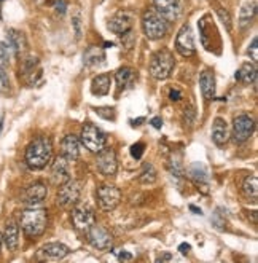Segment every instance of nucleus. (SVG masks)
I'll return each mask as SVG.
<instances>
[{
	"label": "nucleus",
	"mask_w": 258,
	"mask_h": 263,
	"mask_svg": "<svg viewBox=\"0 0 258 263\" xmlns=\"http://www.w3.org/2000/svg\"><path fill=\"white\" fill-rule=\"evenodd\" d=\"M53 155V144L48 137H37L26 148V163L32 169L45 167Z\"/></svg>",
	"instance_id": "nucleus-1"
},
{
	"label": "nucleus",
	"mask_w": 258,
	"mask_h": 263,
	"mask_svg": "<svg viewBox=\"0 0 258 263\" xmlns=\"http://www.w3.org/2000/svg\"><path fill=\"white\" fill-rule=\"evenodd\" d=\"M48 225V215L43 209H27L21 214V228L29 238L43 235Z\"/></svg>",
	"instance_id": "nucleus-2"
},
{
	"label": "nucleus",
	"mask_w": 258,
	"mask_h": 263,
	"mask_svg": "<svg viewBox=\"0 0 258 263\" xmlns=\"http://www.w3.org/2000/svg\"><path fill=\"white\" fill-rule=\"evenodd\" d=\"M175 66L174 54L169 50L156 51L150 61V73L156 80H166Z\"/></svg>",
	"instance_id": "nucleus-3"
},
{
	"label": "nucleus",
	"mask_w": 258,
	"mask_h": 263,
	"mask_svg": "<svg viewBox=\"0 0 258 263\" xmlns=\"http://www.w3.org/2000/svg\"><path fill=\"white\" fill-rule=\"evenodd\" d=\"M142 27H144V34L150 40L163 39L166 35V32H168V24H166V20L156 10H148L144 13Z\"/></svg>",
	"instance_id": "nucleus-4"
},
{
	"label": "nucleus",
	"mask_w": 258,
	"mask_h": 263,
	"mask_svg": "<svg viewBox=\"0 0 258 263\" xmlns=\"http://www.w3.org/2000/svg\"><path fill=\"white\" fill-rule=\"evenodd\" d=\"M82 144L89 152L97 153L105 147V144H107V137H105L102 129H99L97 126L88 123V125H85L82 129Z\"/></svg>",
	"instance_id": "nucleus-5"
},
{
	"label": "nucleus",
	"mask_w": 258,
	"mask_h": 263,
	"mask_svg": "<svg viewBox=\"0 0 258 263\" xmlns=\"http://www.w3.org/2000/svg\"><path fill=\"white\" fill-rule=\"evenodd\" d=\"M82 196V182L69 179L61 185V189L57 192V204L63 208H70L73 204L78 203V199Z\"/></svg>",
	"instance_id": "nucleus-6"
},
{
	"label": "nucleus",
	"mask_w": 258,
	"mask_h": 263,
	"mask_svg": "<svg viewBox=\"0 0 258 263\" xmlns=\"http://www.w3.org/2000/svg\"><path fill=\"white\" fill-rule=\"evenodd\" d=\"M255 131V121L249 115H237L233 121V141L236 144L247 142Z\"/></svg>",
	"instance_id": "nucleus-7"
},
{
	"label": "nucleus",
	"mask_w": 258,
	"mask_h": 263,
	"mask_svg": "<svg viewBox=\"0 0 258 263\" xmlns=\"http://www.w3.org/2000/svg\"><path fill=\"white\" fill-rule=\"evenodd\" d=\"M175 50L184 58H191L196 53L194 35H193V30H191L190 24H184L180 27L177 39H175Z\"/></svg>",
	"instance_id": "nucleus-8"
},
{
	"label": "nucleus",
	"mask_w": 258,
	"mask_h": 263,
	"mask_svg": "<svg viewBox=\"0 0 258 263\" xmlns=\"http://www.w3.org/2000/svg\"><path fill=\"white\" fill-rule=\"evenodd\" d=\"M96 198L102 211H113L120 204L121 192L115 185H101L96 190Z\"/></svg>",
	"instance_id": "nucleus-9"
},
{
	"label": "nucleus",
	"mask_w": 258,
	"mask_h": 263,
	"mask_svg": "<svg viewBox=\"0 0 258 263\" xmlns=\"http://www.w3.org/2000/svg\"><path fill=\"white\" fill-rule=\"evenodd\" d=\"M96 167L97 171L105 176L110 177L115 176L116 169H118V161H116V153L112 148H102L101 152H97V158H96Z\"/></svg>",
	"instance_id": "nucleus-10"
},
{
	"label": "nucleus",
	"mask_w": 258,
	"mask_h": 263,
	"mask_svg": "<svg viewBox=\"0 0 258 263\" xmlns=\"http://www.w3.org/2000/svg\"><path fill=\"white\" fill-rule=\"evenodd\" d=\"M88 233V241L89 244L94 247V249H99V251H105V249H110L112 247V235L109 233L107 230L104 227H99V225H91V228L86 231Z\"/></svg>",
	"instance_id": "nucleus-11"
},
{
	"label": "nucleus",
	"mask_w": 258,
	"mask_h": 263,
	"mask_svg": "<svg viewBox=\"0 0 258 263\" xmlns=\"http://www.w3.org/2000/svg\"><path fill=\"white\" fill-rule=\"evenodd\" d=\"M21 75L23 79L26 80L27 85L34 86L40 82L42 79V69L38 64V59L34 56H29L23 61V66H21Z\"/></svg>",
	"instance_id": "nucleus-12"
},
{
	"label": "nucleus",
	"mask_w": 258,
	"mask_h": 263,
	"mask_svg": "<svg viewBox=\"0 0 258 263\" xmlns=\"http://www.w3.org/2000/svg\"><path fill=\"white\" fill-rule=\"evenodd\" d=\"M72 222L77 230L88 231L91 225H94V212L88 206H77L72 211Z\"/></svg>",
	"instance_id": "nucleus-13"
},
{
	"label": "nucleus",
	"mask_w": 258,
	"mask_h": 263,
	"mask_svg": "<svg viewBox=\"0 0 258 263\" xmlns=\"http://www.w3.org/2000/svg\"><path fill=\"white\" fill-rule=\"evenodd\" d=\"M132 23H134V16L129 11H118L113 18H110L109 21V29L115 34L125 35L132 29Z\"/></svg>",
	"instance_id": "nucleus-14"
},
{
	"label": "nucleus",
	"mask_w": 258,
	"mask_h": 263,
	"mask_svg": "<svg viewBox=\"0 0 258 263\" xmlns=\"http://www.w3.org/2000/svg\"><path fill=\"white\" fill-rule=\"evenodd\" d=\"M155 10L161 14L166 21H175L180 14L182 2L178 0H153Z\"/></svg>",
	"instance_id": "nucleus-15"
},
{
	"label": "nucleus",
	"mask_w": 258,
	"mask_h": 263,
	"mask_svg": "<svg viewBox=\"0 0 258 263\" xmlns=\"http://www.w3.org/2000/svg\"><path fill=\"white\" fill-rule=\"evenodd\" d=\"M51 177L56 185H63L64 182H67L70 179V164L66 157L56 158V161L53 163V167H51Z\"/></svg>",
	"instance_id": "nucleus-16"
},
{
	"label": "nucleus",
	"mask_w": 258,
	"mask_h": 263,
	"mask_svg": "<svg viewBox=\"0 0 258 263\" xmlns=\"http://www.w3.org/2000/svg\"><path fill=\"white\" fill-rule=\"evenodd\" d=\"M48 195V189L47 185L42 183V182H35L32 183L30 187L26 190V195H24V203L29 204V206H35V204H40L42 201L47 198Z\"/></svg>",
	"instance_id": "nucleus-17"
},
{
	"label": "nucleus",
	"mask_w": 258,
	"mask_h": 263,
	"mask_svg": "<svg viewBox=\"0 0 258 263\" xmlns=\"http://www.w3.org/2000/svg\"><path fill=\"white\" fill-rule=\"evenodd\" d=\"M38 254L45 258L61 260V258H64L70 254V249L63 242H48L42 247V249L38 251Z\"/></svg>",
	"instance_id": "nucleus-18"
},
{
	"label": "nucleus",
	"mask_w": 258,
	"mask_h": 263,
	"mask_svg": "<svg viewBox=\"0 0 258 263\" xmlns=\"http://www.w3.org/2000/svg\"><path fill=\"white\" fill-rule=\"evenodd\" d=\"M228 123L225 121V118L217 117L214 120V125H212V141H214L215 145L222 147L228 142Z\"/></svg>",
	"instance_id": "nucleus-19"
},
{
	"label": "nucleus",
	"mask_w": 258,
	"mask_h": 263,
	"mask_svg": "<svg viewBox=\"0 0 258 263\" xmlns=\"http://www.w3.org/2000/svg\"><path fill=\"white\" fill-rule=\"evenodd\" d=\"M61 150H63V157H66L69 161H73L80 157V141L73 134H69L61 142Z\"/></svg>",
	"instance_id": "nucleus-20"
},
{
	"label": "nucleus",
	"mask_w": 258,
	"mask_h": 263,
	"mask_svg": "<svg viewBox=\"0 0 258 263\" xmlns=\"http://www.w3.org/2000/svg\"><path fill=\"white\" fill-rule=\"evenodd\" d=\"M8 247V251H16L19 246V227L14 220H8L5 225L4 238H2Z\"/></svg>",
	"instance_id": "nucleus-21"
},
{
	"label": "nucleus",
	"mask_w": 258,
	"mask_h": 263,
	"mask_svg": "<svg viewBox=\"0 0 258 263\" xmlns=\"http://www.w3.org/2000/svg\"><path fill=\"white\" fill-rule=\"evenodd\" d=\"M8 46L13 48V51L16 53L18 56L23 54L27 48V40H26V35L21 32V30H16V29H10L8 32Z\"/></svg>",
	"instance_id": "nucleus-22"
},
{
	"label": "nucleus",
	"mask_w": 258,
	"mask_h": 263,
	"mask_svg": "<svg viewBox=\"0 0 258 263\" xmlns=\"http://www.w3.org/2000/svg\"><path fill=\"white\" fill-rule=\"evenodd\" d=\"M190 177L193 179V182L198 185V187H203L204 192H207L209 187V174L207 169L203 163H194L190 167Z\"/></svg>",
	"instance_id": "nucleus-23"
},
{
	"label": "nucleus",
	"mask_w": 258,
	"mask_h": 263,
	"mask_svg": "<svg viewBox=\"0 0 258 263\" xmlns=\"http://www.w3.org/2000/svg\"><path fill=\"white\" fill-rule=\"evenodd\" d=\"M200 86L203 91V96L206 99H214L215 98V77L212 72L204 70L200 77Z\"/></svg>",
	"instance_id": "nucleus-24"
},
{
	"label": "nucleus",
	"mask_w": 258,
	"mask_h": 263,
	"mask_svg": "<svg viewBox=\"0 0 258 263\" xmlns=\"http://www.w3.org/2000/svg\"><path fill=\"white\" fill-rule=\"evenodd\" d=\"M110 83L112 79L109 73H101L93 79V83H91V91L96 96H105L110 91Z\"/></svg>",
	"instance_id": "nucleus-25"
},
{
	"label": "nucleus",
	"mask_w": 258,
	"mask_h": 263,
	"mask_svg": "<svg viewBox=\"0 0 258 263\" xmlns=\"http://www.w3.org/2000/svg\"><path fill=\"white\" fill-rule=\"evenodd\" d=\"M234 79L242 82L244 85H250V83H255L256 82V67L246 63V64H242L241 69L236 72L234 75Z\"/></svg>",
	"instance_id": "nucleus-26"
},
{
	"label": "nucleus",
	"mask_w": 258,
	"mask_h": 263,
	"mask_svg": "<svg viewBox=\"0 0 258 263\" xmlns=\"http://www.w3.org/2000/svg\"><path fill=\"white\" fill-rule=\"evenodd\" d=\"M104 59H105V53H104L102 48H97V46H89V48L83 54V63L88 67L101 64Z\"/></svg>",
	"instance_id": "nucleus-27"
},
{
	"label": "nucleus",
	"mask_w": 258,
	"mask_h": 263,
	"mask_svg": "<svg viewBox=\"0 0 258 263\" xmlns=\"http://www.w3.org/2000/svg\"><path fill=\"white\" fill-rule=\"evenodd\" d=\"M115 79H116V83L120 88H128L132 85V82L135 79V70H132L131 67H121L116 72Z\"/></svg>",
	"instance_id": "nucleus-28"
},
{
	"label": "nucleus",
	"mask_w": 258,
	"mask_h": 263,
	"mask_svg": "<svg viewBox=\"0 0 258 263\" xmlns=\"http://www.w3.org/2000/svg\"><path fill=\"white\" fill-rule=\"evenodd\" d=\"M242 190H244L246 196L256 201L258 198V179L256 176H249L246 180H244V185H242Z\"/></svg>",
	"instance_id": "nucleus-29"
},
{
	"label": "nucleus",
	"mask_w": 258,
	"mask_h": 263,
	"mask_svg": "<svg viewBox=\"0 0 258 263\" xmlns=\"http://www.w3.org/2000/svg\"><path fill=\"white\" fill-rule=\"evenodd\" d=\"M255 13H256V5L255 4H247L246 7H242V10H241V14H239V24H241V27L244 29V27H247L250 23H252V20H253V16H255Z\"/></svg>",
	"instance_id": "nucleus-30"
},
{
	"label": "nucleus",
	"mask_w": 258,
	"mask_h": 263,
	"mask_svg": "<svg viewBox=\"0 0 258 263\" xmlns=\"http://www.w3.org/2000/svg\"><path fill=\"white\" fill-rule=\"evenodd\" d=\"M141 183L144 185H150L156 182V169L151 163H145L144 167H142V173H141V177H139Z\"/></svg>",
	"instance_id": "nucleus-31"
},
{
	"label": "nucleus",
	"mask_w": 258,
	"mask_h": 263,
	"mask_svg": "<svg viewBox=\"0 0 258 263\" xmlns=\"http://www.w3.org/2000/svg\"><path fill=\"white\" fill-rule=\"evenodd\" d=\"M215 13L219 14V18H220V21L225 24V27H226V30L228 32H231L233 30V21H231V16H230V13L226 11L223 7H220V5H215Z\"/></svg>",
	"instance_id": "nucleus-32"
},
{
	"label": "nucleus",
	"mask_w": 258,
	"mask_h": 263,
	"mask_svg": "<svg viewBox=\"0 0 258 263\" xmlns=\"http://www.w3.org/2000/svg\"><path fill=\"white\" fill-rule=\"evenodd\" d=\"M10 64V46L0 42V69H5Z\"/></svg>",
	"instance_id": "nucleus-33"
},
{
	"label": "nucleus",
	"mask_w": 258,
	"mask_h": 263,
	"mask_svg": "<svg viewBox=\"0 0 258 263\" xmlns=\"http://www.w3.org/2000/svg\"><path fill=\"white\" fill-rule=\"evenodd\" d=\"M72 26H73V30H75V39L80 40L82 39V14L80 11H75L73 16H72Z\"/></svg>",
	"instance_id": "nucleus-34"
},
{
	"label": "nucleus",
	"mask_w": 258,
	"mask_h": 263,
	"mask_svg": "<svg viewBox=\"0 0 258 263\" xmlns=\"http://www.w3.org/2000/svg\"><path fill=\"white\" fill-rule=\"evenodd\" d=\"M0 92H4V95L10 92V79L5 69H0Z\"/></svg>",
	"instance_id": "nucleus-35"
},
{
	"label": "nucleus",
	"mask_w": 258,
	"mask_h": 263,
	"mask_svg": "<svg viewBox=\"0 0 258 263\" xmlns=\"http://www.w3.org/2000/svg\"><path fill=\"white\" fill-rule=\"evenodd\" d=\"M96 114L105 120H115V109L113 107H99V109H96Z\"/></svg>",
	"instance_id": "nucleus-36"
},
{
	"label": "nucleus",
	"mask_w": 258,
	"mask_h": 263,
	"mask_svg": "<svg viewBox=\"0 0 258 263\" xmlns=\"http://www.w3.org/2000/svg\"><path fill=\"white\" fill-rule=\"evenodd\" d=\"M144 150H145V145H144L142 142L134 144V145L131 147V155H132V158L141 160V158H142V155H144Z\"/></svg>",
	"instance_id": "nucleus-37"
},
{
	"label": "nucleus",
	"mask_w": 258,
	"mask_h": 263,
	"mask_svg": "<svg viewBox=\"0 0 258 263\" xmlns=\"http://www.w3.org/2000/svg\"><path fill=\"white\" fill-rule=\"evenodd\" d=\"M249 54H250L253 63H256V61H258V39L256 37H253L252 45L249 46Z\"/></svg>",
	"instance_id": "nucleus-38"
},
{
	"label": "nucleus",
	"mask_w": 258,
	"mask_h": 263,
	"mask_svg": "<svg viewBox=\"0 0 258 263\" xmlns=\"http://www.w3.org/2000/svg\"><path fill=\"white\" fill-rule=\"evenodd\" d=\"M54 10L59 13V14H64L66 10H67V5L64 0H54Z\"/></svg>",
	"instance_id": "nucleus-39"
},
{
	"label": "nucleus",
	"mask_w": 258,
	"mask_h": 263,
	"mask_svg": "<svg viewBox=\"0 0 258 263\" xmlns=\"http://www.w3.org/2000/svg\"><path fill=\"white\" fill-rule=\"evenodd\" d=\"M115 255L120 260H132V254H129L128 251H118V252H115Z\"/></svg>",
	"instance_id": "nucleus-40"
},
{
	"label": "nucleus",
	"mask_w": 258,
	"mask_h": 263,
	"mask_svg": "<svg viewBox=\"0 0 258 263\" xmlns=\"http://www.w3.org/2000/svg\"><path fill=\"white\" fill-rule=\"evenodd\" d=\"M151 126H153L155 129H161L163 128V120L160 117H155V118H151Z\"/></svg>",
	"instance_id": "nucleus-41"
},
{
	"label": "nucleus",
	"mask_w": 258,
	"mask_h": 263,
	"mask_svg": "<svg viewBox=\"0 0 258 263\" xmlns=\"http://www.w3.org/2000/svg\"><path fill=\"white\" fill-rule=\"evenodd\" d=\"M180 98H182V92L178 89H171V92H169L171 101H180Z\"/></svg>",
	"instance_id": "nucleus-42"
},
{
	"label": "nucleus",
	"mask_w": 258,
	"mask_h": 263,
	"mask_svg": "<svg viewBox=\"0 0 258 263\" xmlns=\"http://www.w3.org/2000/svg\"><path fill=\"white\" fill-rule=\"evenodd\" d=\"M190 249H191V247H190V244H187V242H184V244H180V246H178L180 254H184V255H187V254L190 252Z\"/></svg>",
	"instance_id": "nucleus-43"
},
{
	"label": "nucleus",
	"mask_w": 258,
	"mask_h": 263,
	"mask_svg": "<svg viewBox=\"0 0 258 263\" xmlns=\"http://www.w3.org/2000/svg\"><path fill=\"white\" fill-rule=\"evenodd\" d=\"M171 258H172V255H171V254H164L163 257H160V258H158V261H164V260H171Z\"/></svg>",
	"instance_id": "nucleus-44"
},
{
	"label": "nucleus",
	"mask_w": 258,
	"mask_h": 263,
	"mask_svg": "<svg viewBox=\"0 0 258 263\" xmlns=\"http://www.w3.org/2000/svg\"><path fill=\"white\" fill-rule=\"evenodd\" d=\"M190 211L196 212V214H198V215H201V214H203V211H201V209H198V208H196V206H193V204L190 206Z\"/></svg>",
	"instance_id": "nucleus-45"
},
{
	"label": "nucleus",
	"mask_w": 258,
	"mask_h": 263,
	"mask_svg": "<svg viewBox=\"0 0 258 263\" xmlns=\"http://www.w3.org/2000/svg\"><path fill=\"white\" fill-rule=\"evenodd\" d=\"M145 121V118H137L135 121H132L134 123V126H139V123H144Z\"/></svg>",
	"instance_id": "nucleus-46"
},
{
	"label": "nucleus",
	"mask_w": 258,
	"mask_h": 263,
	"mask_svg": "<svg viewBox=\"0 0 258 263\" xmlns=\"http://www.w3.org/2000/svg\"><path fill=\"white\" fill-rule=\"evenodd\" d=\"M0 249H2V235H0Z\"/></svg>",
	"instance_id": "nucleus-47"
}]
</instances>
